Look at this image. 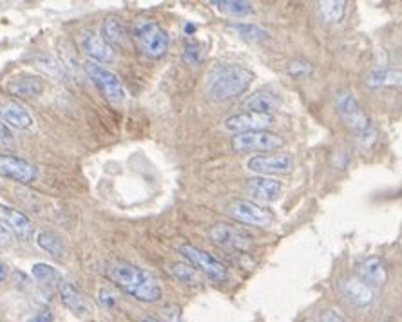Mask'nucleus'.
Returning <instances> with one entry per match:
<instances>
[{
  "instance_id": "9b49d317",
  "label": "nucleus",
  "mask_w": 402,
  "mask_h": 322,
  "mask_svg": "<svg viewBox=\"0 0 402 322\" xmlns=\"http://www.w3.org/2000/svg\"><path fill=\"white\" fill-rule=\"evenodd\" d=\"M231 215L241 223L254 225V227H268L274 221V215L265 207L250 203V201H236L228 208Z\"/></svg>"
},
{
  "instance_id": "f8f14e48",
  "label": "nucleus",
  "mask_w": 402,
  "mask_h": 322,
  "mask_svg": "<svg viewBox=\"0 0 402 322\" xmlns=\"http://www.w3.org/2000/svg\"><path fill=\"white\" fill-rule=\"evenodd\" d=\"M0 174L22 185H29L36 179V168L22 158L0 154Z\"/></svg>"
},
{
  "instance_id": "f03ea898",
  "label": "nucleus",
  "mask_w": 402,
  "mask_h": 322,
  "mask_svg": "<svg viewBox=\"0 0 402 322\" xmlns=\"http://www.w3.org/2000/svg\"><path fill=\"white\" fill-rule=\"evenodd\" d=\"M254 82V73L241 65H216L207 80V92L216 102H227L243 95Z\"/></svg>"
},
{
  "instance_id": "72a5a7b5",
  "label": "nucleus",
  "mask_w": 402,
  "mask_h": 322,
  "mask_svg": "<svg viewBox=\"0 0 402 322\" xmlns=\"http://www.w3.org/2000/svg\"><path fill=\"white\" fill-rule=\"evenodd\" d=\"M319 322H347V321H344V317L339 313L337 310L330 308V310H324L323 313H321V318H319Z\"/></svg>"
},
{
  "instance_id": "473e14b6",
  "label": "nucleus",
  "mask_w": 402,
  "mask_h": 322,
  "mask_svg": "<svg viewBox=\"0 0 402 322\" xmlns=\"http://www.w3.org/2000/svg\"><path fill=\"white\" fill-rule=\"evenodd\" d=\"M13 147V134L8 125L0 119V149Z\"/></svg>"
},
{
  "instance_id": "6ab92c4d",
  "label": "nucleus",
  "mask_w": 402,
  "mask_h": 322,
  "mask_svg": "<svg viewBox=\"0 0 402 322\" xmlns=\"http://www.w3.org/2000/svg\"><path fill=\"white\" fill-rule=\"evenodd\" d=\"M102 38L115 48H125L129 44V29L124 24V20H120L118 16H107L102 24Z\"/></svg>"
},
{
  "instance_id": "0eeeda50",
  "label": "nucleus",
  "mask_w": 402,
  "mask_h": 322,
  "mask_svg": "<svg viewBox=\"0 0 402 322\" xmlns=\"http://www.w3.org/2000/svg\"><path fill=\"white\" fill-rule=\"evenodd\" d=\"M179 252H181V255H184L185 259L191 261V264L196 268V270L199 268V270L203 272V274L207 275L211 281H214V283H225L228 279L227 267H225L223 263H219L218 259L212 257L211 254L201 250V248L192 247V245H181V247H179Z\"/></svg>"
},
{
  "instance_id": "20e7f679",
  "label": "nucleus",
  "mask_w": 402,
  "mask_h": 322,
  "mask_svg": "<svg viewBox=\"0 0 402 322\" xmlns=\"http://www.w3.org/2000/svg\"><path fill=\"white\" fill-rule=\"evenodd\" d=\"M134 44L149 58H162L169 51V36L154 20H138L134 26Z\"/></svg>"
},
{
  "instance_id": "6e6552de",
  "label": "nucleus",
  "mask_w": 402,
  "mask_h": 322,
  "mask_svg": "<svg viewBox=\"0 0 402 322\" xmlns=\"http://www.w3.org/2000/svg\"><path fill=\"white\" fill-rule=\"evenodd\" d=\"M275 118L274 114H259V112H239V114L231 116L225 119V131L231 132H255V131H267L274 127Z\"/></svg>"
},
{
  "instance_id": "ea45409f",
  "label": "nucleus",
  "mask_w": 402,
  "mask_h": 322,
  "mask_svg": "<svg viewBox=\"0 0 402 322\" xmlns=\"http://www.w3.org/2000/svg\"><path fill=\"white\" fill-rule=\"evenodd\" d=\"M194 29H196V28H194V26H187V28H185V31H187V33H191V31H192V33H194Z\"/></svg>"
},
{
  "instance_id": "b1692460",
  "label": "nucleus",
  "mask_w": 402,
  "mask_h": 322,
  "mask_svg": "<svg viewBox=\"0 0 402 322\" xmlns=\"http://www.w3.org/2000/svg\"><path fill=\"white\" fill-rule=\"evenodd\" d=\"M319 13L328 24H339L347 15V2L344 0H328L319 4Z\"/></svg>"
},
{
  "instance_id": "c85d7f7f",
  "label": "nucleus",
  "mask_w": 402,
  "mask_h": 322,
  "mask_svg": "<svg viewBox=\"0 0 402 322\" xmlns=\"http://www.w3.org/2000/svg\"><path fill=\"white\" fill-rule=\"evenodd\" d=\"M184 60L185 64L192 65V68H198V65L201 64V60H203V48H201V44H198V42H189V44L185 45Z\"/></svg>"
},
{
  "instance_id": "bb28decb",
  "label": "nucleus",
  "mask_w": 402,
  "mask_h": 322,
  "mask_svg": "<svg viewBox=\"0 0 402 322\" xmlns=\"http://www.w3.org/2000/svg\"><path fill=\"white\" fill-rule=\"evenodd\" d=\"M212 4L218 6L219 11L232 16H245L254 11V6L250 2H243V0H218V2H212Z\"/></svg>"
},
{
  "instance_id": "a19ab883",
  "label": "nucleus",
  "mask_w": 402,
  "mask_h": 322,
  "mask_svg": "<svg viewBox=\"0 0 402 322\" xmlns=\"http://www.w3.org/2000/svg\"><path fill=\"white\" fill-rule=\"evenodd\" d=\"M305 322H314V321H305Z\"/></svg>"
},
{
  "instance_id": "dca6fc26",
  "label": "nucleus",
  "mask_w": 402,
  "mask_h": 322,
  "mask_svg": "<svg viewBox=\"0 0 402 322\" xmlns=\"http://www.w3.org/2000/svg\"><path fill=\"white\" fill-rule=\"evenodd\" d=\"M58 294H60V301L64 304L65 308L73 311L76 315H89L92 313V304L88 297H85L75 284L71 283H60L58 286Z\"/></svg>"
},
{
  "instance_id": "aec40b11",
  "label": "nucleus",
  "mask_w": 402,
  "mask_h": 322,
  "mask_svg": "<svg viewBox=\"0 0 402 322\" xmlns=\"http://www.w3.org/2000/svg\"><path fill=\"white\" fill-rule=\"evenodd\" d=\"M0 119L8 127L18 129V131H26L33 125L31 114L22 105L15 104V102H4L0 105Z\"/></svg>"
},
{
  "instance_id": "393cba45",
  "label": "nucleus",
  "mask_w": 402,
  "mask_h": 322,
  "mask_svg": "<svg viewBox=\"0 0 402 322\" xmlns=\"http://www.w3.org/2000/svg\"><path fill=\"white\" fill-rule=\"evenodd\" d=\"M36 245H38L44 252H48L51 257L55 259L64 257V243H62V239H60L56 234H53V232L48 230L40 232V234L36 235Z\"/></svg>"
},
{
  "instance_id": "4be33fe9",
  "label": "nucleus",
  "mask_w": 402,
  "mask_h": 322,
  "mask_svg": "<svg viewBox=\"0 0 402 322\" xmlns=\"http://www.w3.org/2000/svg\"><path fill=\"white\" fill-rule=\"evenodd\" d=\"M281 107V100L274 92L259 91L243 102L245 112H259V114H272Z\"/></svg>"
},
{
  "instance_id": "5701e85b",
  "label": "nucleus",
  "mask_w": 402,
  "mask_h": 322,
  "mask_svg": "<svg viewBox=\"0 0 402 322\" xmlns=\"http://www.w3.org/2000/svg\"><path fill=\"white\" fill-rule=\"evenodd\" d=\"M402 75L398 69H375L370 75L366 76V85L368 87H395V85H401Z\"/></svg>"
},
{
  "instance_id": "e433bc0d",
  "label": "nucleus",
  "mask_w": 402,
  "mask_h": 322,
  "mask_svg": "<svg viewBox=\"0 0 402 322\" xmlns=\"http://www.w3.org/2000/svg\"><path fill=\"white\" fill-rule=\"evenodd\" d=\"M53 321H55V317H53L51 311L42 310V311H38V313H36L29 322H53Z\"/></svg>"
},
{
  "instance_id": "9d476101",
  "label": "nucleus",
  "mask_w": 402,
  "mask_h": 322,
  "mask_svg": "<svg viewBox=\"0 0 402 322\" xmlns=\"http://www.w3.org/2000/svg\"><path fill=\"white\" fill-rule=\"evenodd\" d=\"M247 167L255 174H288L294 168V158L288 152L272 156H255L248 159Z\"/></svg>"
},
{
  "instance_id": "c756f323",
  "label": "nucleus",
  "mask_w": 402,
  "mask_h": 322,
  "mask_svg": "<svg viewBox=\"0 0 402 322\" xmlns=\"http://www.w3.org/2000/svg\"><path fill=\"white\" fill-rule=\"evenodd\" d=\"M232 29H236L239 35L248 40H263L268 36V33L265 29H261L255 24H234Z\"/></svg>"
},
{
  "instance_id": "4c0bfd02",
  "label": "nucleus",
  "mask_w": 402,
  "mask_h": 322,
  "mask_svg": "<svg viewBox=\"0 0 402 322\" xmlns=\"http://www.w3.org/2000/svg\"><path fill=\"white\" fill-rule=\"evenodd\" d=\"M6 277H8V267L0 261V283H2Z\"/></svg>"
},
{
  "instance_id": "cd10ccee",
  "label": "nucleus",
  "mask_w": 402,
  "mask_h": 322,
  "mask_svg": "<svg viewBox=\"0 0 402 322\" xmlns=\"http://www.w3.org/2000/svg\"><path fill=\"white\" fill-rule=\"evenodd\" d=\"M31 274L38 283H44V284H49L53 283V281H56V279H60L58 272H56L51 264H46V263H36L35 267H33Z\"/></svg>"
},
{
  "instance_id": "412c9836",
  "label": "nucleus",
  "mask_w": 402,
  "mask_h": 322,
  "mask_svg": "<svg viewBox=\"0 0 402 322\" xmlns=\"http://www.w3.org/2000/svg\"><path fill=\"white\" fill-rule=\"evenodd\" d=\"M44 91V80L40 76H20L8 84V92L18 98H35Z\"/></svg>"
},
{
  "instance_id": "2f4dec72",
  "label": "nucleus",
  "mask_w": 402,
  "mask_h": 322,
  "mask_svg": "<svg viewBox=\"0 0 402 322\" xmlns=\"http://www.w3.org/2000/svg\"><path fill=\"white\" fill-rule=\"evenodd\" d=\"M98 301L102 303V306L107 308V310H115V308L118 306V295H116L115 290H111V288L107 286L98 291Z\"/></svg>"
},
{
  "instance_id": "f3484780",
  "label": "nucleus",
  "mask_w": 402,
  "mask_h": 322,
  "mask_svg": "<svg viewBox=\"0 0 402 322\" xmlns=\"http://www.w3.org/2000/svg\"><path fill=\"white\" fill-rule=\"evenodd\" d=\"M247 190L250 194V198H254L255 201L272 203V201H277L283 187H281L277 179L252 178L247 181Z\"/></svg>"
},
{
  "instance_id": "a211bd4d",
  "label": "nucleus",
  "mask_w": 402,
  "mask_h": 322,
  "mask_svg": "<svg viewBox=\"0 0 402 322\" xmlns=\"http://www.w3.org/2000/svg\"><path fill=\"white\" fill-rule=\"evenodd\" d=\"M357 274L364 284L370 288H381L386 284L388 281V270L383 259L379 257H368L366 261L359 264Z\"/></svg>"
},
{
  "instance_id": "58836bf2",
  "label": "nucleus",
  "mask_w": 402,
  "mask_h": 322,
  "mask_svg": "<svg viewBox=\"0 0 402 322\" xmlns=\"http://www.w3.org/2000/svg\"><path fill=\"white\" fill-rule=\"evenodd\" d=\"M138 322H159L158 318H154V317H149V315H145V317H142L139 318Z\"/></svg>"
},
{
  "instance_id": "f257e3e1",
  "label": "nucleus",
  "mask_w": 402,
  "mask_h": 322,
  "mask_svg": "<svg viewBox=\"0 0 402 322\" xmlns=\"http://www.w3.org/2000/svg\"><path fill=\"white\" fill-rule=\"evenodd\" d=\"M109 279L131 297L142 303H156L162 299V288L149 272L131 263H115L107 270Z\"/></svg>"
},
{
  "instance_id": "1a4fd4ad",
  "label": "nucleus",
  "mask_w": 402,
  "mask_h": 322,
  "mask_svg": "<svg viewBox=\"0 0 402 322\" xmlns=\"http://www.w3.org/2000/svg\"><path fill=\"white\" fill-rule=\"evenodd\" d=\"M211 239L216 245L227 248V250L247 252L252 247L250 235L227 223H216L211 228Z\"/></svg>"
},
{
  "instance_id": "a878e982",
  "label": "nucleus",
  "mask_w": 402,
  "mask_h": 322,
  "mask_svg": "<svg viewBox=\"0 0 402 322\" xmlns=\"http://www.w3.org/2000/svg\"><path fill=\"white\" fill-rule=\"evenodd\" d=\"M169 270H171V274L178 279L179 283H185V284H189V286H201V283H203L199 272L196 270L192 264L172 263Z\"/></svg>"
},
{
  "instance_id": "7c9ffc66",
  "label": "nucleus",
  "mask_w": 402,
  "mask_h": 322,
  "mask_svg": "<svg viewBox=\"0 0 402 322\" xmlns=\"http://www.w3.org/2000/svg\"><path fill=\"white\" fill-rule=\"evenodd\" d=\"M312 71H314V68L308 62H305V60H294V62L288 64V75L294 80L308 78L312 75Z\"/></svg>"
},
{
  "instance_id": "423d86ee",
  "label": "nucleus",
  "mask_w": 402,
  "mask_h": 322,
  "mask_svg": "<svg viewBox=\"0 0 402 322\" xmlns=\"http://www.w3.org/2000/svg\"><path fill=\"white\" fill-rule=\"evenodd\" d=\"M84 69L89 75V78L95 82L96 87L102 91V95H104L111 104H120V102L125 98L124 85H122V80L118 78V75L109 71V69L104 68V65L91 62V60L85 62Z\"/></svg>"
},
{
  "instance_id": "7ed1b4c3",
  "label": "nucleus",
  "mask_w": 402,
  "mask_h": 322,
  "mask_svg": "<svg viewBox=\"0 0 402 322\" xmlns=\"http://www.w3.org/2000/svg\"><path fill=\"white\" fill-rule=\"evenodd\" d=\"M335 104H337L339 114H341L343 122L347 124V127L354 132L359 144L366 149L370 147L375 141L374 125H371V119L368 118L363 107L359 105L355 96L348 91H339L335 95Z\"/></svg>"
},
{
  "instance_id": "f704fd0d",
  "label": "nucleus",
  "mask_w": 402,
  "mask_h": 322,
  "mask_svg": "<svg viewBox=\"0 0 402 322\" xmlns=\"http://www.w3.org/2000/svg\"><path fill=\"white\" fill-rule=\"evenodd\" d=\"M164 313L167 322H179V317H181V308L176 306V304H169V306L164 308Z\"/></svg>"
},
{
  "instance_id": "ddd939ff",
  "label": "nucleus",
  "mask_w": 402,
  "mask_h": 322,
  "mask_svg": "<svg viewBox=\"0 0 402 322\" xmlns=\"http://www.w3.org/2000/svg\"><path fill=\"white\" fill-rule=\"evenodd\" d=\"M80 48L96 64H109L116 56L115 49L95 31H84L80 35Z\"/></svg>"
},
{
  "instance_id": "4468645a",
  "label": "nucleus",
  "mask_w": 402,
  "mask_h": 322,
  "mask_svg": "<svg viewBox=\"0 0 402 322\" xmlns=\"http://www.w3.org/2000/svg\"><path fill=\"white\" fill-rule=\"evenodd\" d=\"M0 225L8 228L11 234H15L22 241H29L33 237V232H35L31 219L28 215L11 207H4V205H0Z\"/></svg>"
},
{
  "instance_id": "c9c22d12",
  "label": "nucleus",
  "mask_w": 402,
  "mask_h": 322,
  "mask_svg": "<svg viewBox=\"0 0 402 322\" xmlns=\"http://www.w3.org/2000/svg\"><path fill=\"white\" fill-rule=\"evenodd\" d=\"M11 243H13L11 232L0 225V247H11Z\"/></svg>"
},
{
  "instance_id": "2eb2a0df",
  "label": "nucleus",
  "mask_w": 402,
  "mask_h": 322,
  "mask_svg": "<svg viewBox=\"0 0 402 322\" xmlns=\"http://www.w3.org/2000/svg\"><path fill=\"white\" fill-rule=\"evenodd\" d=\"M339 290H341V294L357 308H368L371 306L375 301L374 288L364 284L361 279H343V281L339 283Z\"/></svg>"
},
{
  "instance_id": "39448f33",
  "label": "nucleus",
  "mask_w": 402,
  "mask_h": 322,
  "mask_svg": "<svg viewBox=\"0 0 402 322\" xmlns=\"http://www.w3.org/2000/svg\"><path fill=\"white\" fill-rule=\"evenodd\" d=\"M285 147V138L268 131L241 132L232 138V149L239 154L245 152H272Z\"/></svg>"
}]
</instances>
